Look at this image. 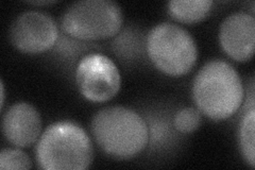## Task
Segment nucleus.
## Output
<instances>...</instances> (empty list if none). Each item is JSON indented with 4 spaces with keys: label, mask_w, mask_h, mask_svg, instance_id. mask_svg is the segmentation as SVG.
Instances as JSON below:
<instances>
[{
    "label": "nucleus",
    "mask_w": 255,
    "mask_h": 170,
    "mask_svg": "<svg viewBox=\"0 0 255 170\" xmlns=\"http://www.w3.org/2000/svg\"><path fill=\"white\" fill-rule=\"evenodd\" d=\"M124 13L112 0H81L71 3L62 17V29L70 36L96 40L114 36L121 30Z\"/></svg>",
    "instance_id": "nucleus-5"
},
{
    "label": "nucleus",
    "mask_w": 255,
    "mask_h": 170,
    "mask_svg": "<svg viewBox=\"0 0 255 170\" xmlns=\"http://www.w3.org/2000/svg\"><path fill=\"white\" fill-rule=\"evenodd\" d=\"M92 133L107 155L119 160L137 156L149 141L143 118L135 111L118 105L96 113L92 120Z\"/></svg>",
    "instance_id": "nucleus-2"
},
{
    "label": "nucleus",
    "mask_w": 255,
    "mask_h": 170,
    "mask_svg": "<svg viewBox=\"0 0 255 170\" xmlns=\"http://www.w3.org/2000/svg\"><path fill=\"white\" fill-rule=\"evenodd\" d=\"M76 82L80 93L87 100L105 102L113 98L121 90L122 77L109 56L90 53L79 63Z\"/></svg>",
    "instance_id": "nucleus-6"
},
{
    "label": "nucleus",
    "mask_w": 255,
    "mask_h": 170,
    "mask_svg": "<svg viewBox=\"0 0 255 170\" xmlns=\"http://www.w3.org/2000/svg\"><path fill=\"white\" fill-rule=\"evenodd\" d=\"M201 113L195 108H184L180 110L174 116V127L180 132L190 133L200 127Z\"/></svg>",
    "instance_id": "nucleus-13"
},
{
    "label": "nucleus",
    "mask_w": 255,
    "mask_h": 170,
    "mask_svg": "<svg viewBox=\"0 0 255 170\" xmlns=\"http://www.w3.org/2000/svg\"><path fill=\"white\" fill-rule=\"evenodd\" d=\"M94 160V147L83 128L62 120L48 127L39 137L36 161L46 170H83Z\"/></svg>",
    "instance_id": "nucleus-3"
},
{
    "label": "nucleus",
    "mask_w": 255,
    "mask_h": 170,
    "mask_svg": "<svg viewBox=\"0 0 255 170\" xmlns=\"http://www.w3.org/2000/svg\"><path fill=\"white\" fill-rule=\"evenodd\" d=\"M2 133L7 142L20 148L33 145L42 132V119L37 110L27 102H17L2 116Z\"/></svg>",
    "instance_id": "nucleus-9"
},
{
    "label": "nucleus",
    "mask_w": 255,
    "mask_h": 170,
    "mask_svg": "<svg viewBox=\"0 0 255 170\" xmlns=\"http://www.w3.org/2000/svg\"><path fill=\"white\" fill-rule=\"evenodd\" d=\"M150 60L163 72L182 76L191 70L198 59V47L189 32L172 22L157 23L147 36Z\"/></svg>",
    "instance_id": "nucleus-4"
},
{
    "label": "nucleus",
    "mask_w": 255,
    "mask_h": 170,
    "mask_svg": "<svg viewBox=\"0 0 255 170\" xmlns=\"http://www.w3.org/2000/svg\"><path fill=\"white\" fill-rule=\"evenodd\" d=\"M219 40L222 49L233 60H250L255 46V19L246 12L230 14L219 28Z\"/></svg>",
    "instance_id": "nucleus-8"
},
{
    "label": "nucleus",
    "mask_w": 255,
    "mask_h": 170,
    "mask_svg": "<svg viewBox=\"0 0 255 170\" xmlns=\"http://www.w3.org/2000/svg\"><path fill=\"white\" fill-rule=\"evenodd\" d=\"M32 162L28 155L19 149L6 148L0 152V169H30Z\"/></svg>",
    "instance_id": "nucleus-12"
},
{
    "label": "nucleus",
    "mask_w": 255,
    "mask_h": 170,
    "mask_svg": "<svg viewBox=\"0 0 255 170\" xmlns=\"http://www.w3.org/2000/svg\"><path fill=\"white\" fill-rule=\"evenodd\" d=\"M55 2L57 1H51V0H49V1H31L30 3L34 4V5H45V4H52Z\"/></svg>",
    "instance_id": "nucleus-14"
},
{
    "label": "nucleus",
    "mask_w": 255,
    "mask_h": 170,
    "mask_svg": "<svg viewBox=\"0 0 255 170\" xmlns=\"http://www.w3.org/2000/svg\"><path fill=\"white\" fill-rule=\"evenodd\" d=\"M9 36L18 50L35 54L50 49L57 42L59 30L51 15L32 10L19 14L13 20Z\"/></svg>",
    "instance_id": "nucleus-7"
},
{
    "label": "nucleus",
    "mask_w": 255,
    "mask_h": 170,
    "mask_svg": "<svg viewBox=\"0 0 255 170\" xmlns=\"http://www.w3.org/2000/svg\"><path fill=\"white\" fill-rule=\"evenodd\" d=\"M3 103H4V86H3V83L1 82V108L3 107Z\"/></svg>",
    "instance_id": "nucleus-15"
},
{
    "label": "nucleus",
    "mask_w": 255,
    "mask_h": 170,
    "mask_svg": "<svg viewBox=\"0 0 255 170\" xmlns=\"http://www.w3.org/2000/svg\"><path fill=\"white\" fill-rule=\"evenodd\" d=\"M199 111L213 120H223L238 111L244 99L242 79L235 68L221 60L207 62L193 83Z\"/></svg>",
    "instance_id": "nucleus-1"
},
{
    "label": "nucleus",
    "mask_w": 255,
    "mask_h": 170,
    "mask_svg": "<svg viewBox=\"0 0 255 170\" xmlns=\"http://www.w3.org/2000/svg\"><path fill=\"white\" fill-rule=\"evenodd\" d=\"M212 5L211 0H172L168 2V12L174 19L191 23L203 19Z\"/></svg>",
    "instance_id": "nucleus-10"
},
{
    "label": "nucleus",
    "mask_w": 255,
    "mask_h": 170,
    "mask_svg": "<svg viewBox=\"0 0 255 170\" xmlns=\"http://www.w3.org/2000/svg\"><path fill=\"white\" fill-rule=\"evenodd\" d=\"M254 128L255 110L251 107L245 113L239 126V146L245 161L252 168L255 167V148H254Z\"/></svg>",
    "instance_id": "nucleus-11"
}]
</instances>
